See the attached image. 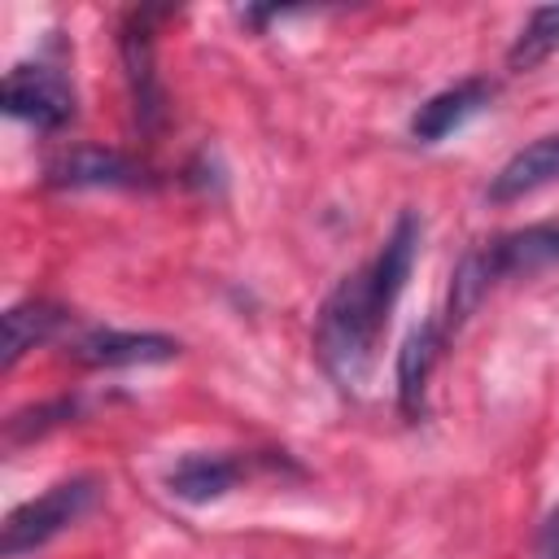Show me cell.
<instances>
[{
	"label": "cell",
	"mask_w": 559,
	"mask_h": 559,
	"mask_svg": "<svg viewBox=\"0 0 559 559\" xmlns=\"http://www.w3.org/2000/svg\"><path fill=\"white\" fill-rule=\"evenodd\" d=\"M419 240H424V223L415 210H402L393 231L384 236L380 253L349 271L319 306V319H314V354L323 362V371L345 389V393H358L376 367V345H380V332L411 280V266H415V253H419Z\"/></svg>",
	"instance_id": "6da1fadb"
},
{
	"label": "cell",
	"mask_w": 559,
	"mask_h": 559,
	"mask_svg": "<svg viewBox=\"0 0 559 559\" xmlns=\"http://www.w3.org/2000/svg\"><path fill=\"white\" fill-rule=\"evenodd\" d=\"M100 498V480L96 476H70L52 489H44L39 498L13 507L4 515V533H0V550L4 559H22L31 550H39L44 542H52L57 533H66L70 524H79L92 502Z\"/></svg>",
	"instance_id": "7a4b0ae2"
},
{
	"label": "cell",
	"mask_w": 559,
	"mask_h": 559,
	"mask_svg": "<svg viewBox=\"0 0 559 559\" xmlns=\"http://www.w3.org/2000/svg\"><path fill=\"white\" fill-rule=\"evenodd\" d=\"M157 17H166V9H131L118 31V57H122L127 92H131V114L144 135H157L166 122V92H162L157 57H153L157 52Z\"/></svg>",
	"instance_id": "3957f363"
},
{
	"label": "cell",
	"mask_w": 559,
	"mask_h": 559,
	"mask_svg": "<svg viewBox=\"0 0 559 559\" xmlns=\"http://www.w3.org/2000/svg\"><path fill=\"white\" fill-rule=\"evenodd\" d=\"M4 114L35 131H61L74 122V87L57 66L22 61L4 74Z\"/></svg>",
	"instance_id": "277c9868"
},
{
	"label": "cell",
	"mask_w": 559,
	"mask_h": 559,
	"mask_svg": "<svg viewBox=\"0 0 559 559\" xmlns=\"http://www.w3.org/2000/svg\"><path fill=\"white\" fill-rule=\"evenodd\" d=\"M44 183L48 188H148L153 170L122 148L70 144L44 166Z\"/></svg>",
	"instance_id": "5b68a950"
},
{
	"label": "cell",
	"mask_w": 559,
	"mask_h": 559,
	"mask_svg": "<svg viewBox=\"0 0 559 559\" xmlns=\"http://www.w3.org/2000/svg\"><path fill=\"white\" fill-rule=\"evenodd\" d=\"M179 341L166 332H118V328H92L70 345V358L83 367H153L179 358Z\"/></svg>",
	"instance_id": "8992f818"
},
{
	"label": "cell",
	"mask_w": 559,
	"mask_h": 559,
	"mask_svg": "<svg viewBox=\"0 0 559 559\" xmlns=\"http://www.w3.org/2000/svg\"><path fill=\"white\" fill-rule=\"evenodd\" d=\"M485 253H489V266L498 280H533L542 271H555L559 266V223L546 218V223H528L507 236H493V240H485Z\"/></svg>",
	"instance_id": "52a82bcc"
},
{
	"label": "cell",
	"mask_w": 559,
	"mask_h": 559,
	"mask_svg": "<svg viewBox=\"0 0 559 559\" xmlns=\"http://www.w3.org/2000/svg\"><path fill=\"white\" fill-rule=\"evenodd\" d=\"M489 100H493V83H489V79H459L454 87L428 96V100L415 109L411 135H415L419 144H441V140L454 135L467 118H476Z\"/></svg>",
	"instance_id": "ba28073f"
},
{
	"label": "cell",
	"mask_w": 559,
	"mask_h": 559,
	"mask_svg": "<svg viewBox=\"0 0 559 559\" xmlns=\"http://www.w3.org/2000/svg\"><path fill=\"white\" fill-rule=\"evenodd\" d=\"M441 349H445V328L437 319H424L406 332V341L397 349V411H402V419L424 415V393H428V380H432Z\"/></svg>",
	"instance_id": "9c48e42d"
},
{
	"label": "cell",
	"mask_w": 559,
	"mask_h": 559,
	"mask_svg": "<svg viewBox=\"0 0 559 559\" xmlns=\"http://www.w3.org/2000/svg\"><path fill=\"white\" fill-rule=\"evenodd\" d=\"M550 183H559V135H542V140L524 144L520 153H511L502 162V170L489 179L485 197L493 205H511V201H520L537 188H550Z\"/></svg>",
	"instance_id": "30bf717a"
},
{
	"label": "cell",
	"mask_w": 559,
	"mask_h": 559,
	"mask_svg": "<svg viewBox=\"0 0 559 559\" xmlns=\"http://www.w3.org/2000/svg\"><path fill=\"white\" fill-rule=\"evenodd\" d=\"M245 476V463L236 454H183L166 485L179 502H192V507H205V502H218L223 493H231Z\"/></svg>",
	"instance_id": "8fae6325"
},
{
	"label": "cell",
	"mask_w": 559,
	"mask_h": 559,
	"mask_svg": "<svg viewBox=\"0 0 559 559\" xmlns=\"http://www.w3.org/2000/svg\"><path fill=\"white\" fill-rule=\"evenodd\" d=\"M66 323V310L57 301H44V297H31V301H17L4 310V354H0V367L9 371L26 349L44 345L57 336V328Z\"/></svg>",
	"instance_id": "7c38bea8"
},
{
	"label": "cell",
	"mask_w": 559,
	"mask_h": 559,
	"mask_svg": "<svg viewBox=\"0 0 559 559\" xmlns=\"http://www.w3.org/2000/svg\"><path fill=\"white\" fill-rule=\"evenodd\" d=\"M493 284H498V275H493V266H489V253H485V245L467 249V253L459 258L454 275H450V297H445V328H459V323H467V319L480 310V301L489 297V288H493Z\"/></svg>",
	"instance_id": "4fadbf2b"
},
{
	"label": "cell",
	"mask_w": 559,
	"mask_h": 559,
	"mask_svg": "<svg viewBox=\"0 0 559 559\" xmlns=\"http://www.w3.org/2000/svg\"><path fill=\"white\" fill-rule=\"evenodd\" d=\"M550 52H559V4H542V9L528 13V22L520 26V35L507 52V66L511 70H533Z\"/></svg>",
	"instance_id": "5bb4252c"
},
{
	"label": "cell",
	"mask_w": 559,
	"mask_h": 559,
	"mask_svg": "<svg viewBox=\"0 0 559 559\" xmlns=\"http://www.w3.org/2000/svg\"><path fill=\"white\" fill-rule=\"evenodd\" d=\"M74 411H79V402H70V397H57V402H44V406H26V411H17L4 424V437L13 445L17 441H31V437H44L48 428H61L66 419H74Z\"/></svg>",
	"instance_id": "9a60e30c"
},
{
	"label": "cell",
	"mask_w": 559,
	"mask_h": 559,
	"mask_svg": "<svg viewBox=\"0 0 559 559\" xmlns=\"http://www.w3.org/2000/svg\"><path fill=\"white\" fill-rule=\"evenodd\" d=\"M537 559H559V507L546 515V524L537 533Z\"/></svg>",
	"instance_id": "2e32d148"
}]
</instances>
